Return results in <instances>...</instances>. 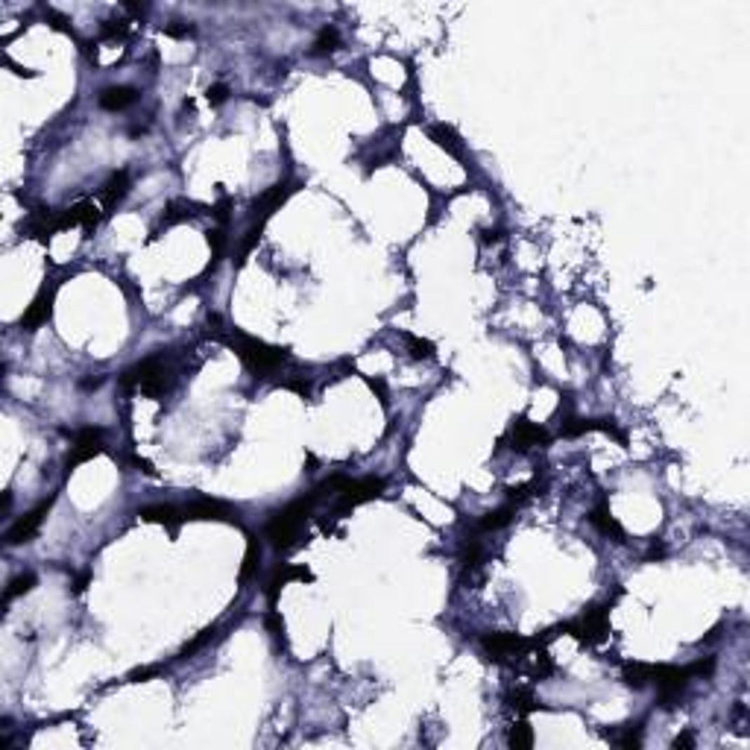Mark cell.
I'll return each instance as SVG.
<instances>
[{
    "label": "cell",
    "mask_w": 750,
    "mask_h": 750,
    "mask_svg": "<svg viewBox=\"0 0 750 750\" xmlns=\"http://www.w3.org/2000/svg\"><path fill=\"white\" fill-rule=\"evenodd\" d=\"M381 490H384V478H358L352 481L349 478V484L337 493V504H335V516H346L352 507L363 504V502H373L375 495H381Z\"/></svg>",
    "instance_id": "obj_5"
},
{
    "label": "cell",
    "mask_w": 750,
    "mask_h": 750,
    "mask_svg": "<svg viewBox=\"0 0 750 750\" xmlns=\"http://www.w3.org/2000/svg\"><path fill=\"white\" fill-rule=\"evenodd\" d=\"M507 704H510L516 712H522V715H528V712H537V709H540V701H537V697H533V692H530V689H513V692L507 695Z\"/></svg>",
    "instance_id": "obj_25"
},
{
    "label": "cell",
    "mask_w": 750,
    "mask_h": 750,
    "mask_svg": "<svg viewBox=\"0 0 750 750\" xmlns=\"http://www.w3.org/2000/svg\"><path fill=\"white\" fill-rule=\"evenodd\" d=\"M182 516L185 522H232V507L223 502H214V498H199V502H191L182 507Z\"/></svg>",
    "instance_id": "obj_10"
},
{
    "label": "cell",
    "mask_w": 750,
    "mask_h": 750,
    "mask_svg": "<svg viewBox=\"0 0 750 750\" xmlns=\"http://www.w3.org/2000/svg\"><path fill=\"white\" fill-rule=\"evenodd\" d=\"M100 452H103V446H74V452L68 455V463H65V466H68V472H71V469H76L79 463L97 457Z\"/></svg>",
    "instance_id": "obj_31"
},
{
    "label": "cell",
    "mask_w": 750,
    "mask_h": 750,
    "mask_svg": "<svg viewBox=\"0 0 750 750\" xmlns=\"http://www.w3.org/2000/svg\"><path fill=\"white\" fill-rule=\"evenodd\" d=\"M370 387L378 393V399H381V405H387V387H384V381H375V378H370Z\"/></svg>",
    "instance_id": "obj_46"
},
{
    "label": "cell",
    "mask_w": 750,
    "mask_h": 750,
    "mask_svg": "<svg viewBox=\"0 0 750 750\" xmlns=\"http://www.w3.org/2000/svg\"><path fill=\"white\" fill-rule=\"evenodd\" d=\"M533 657H537V665H533V677H537V680H542V677H548V674L554 671V662L548 659V651H540V654H533Z\"/></svg>",
    "instance_id": "obj_39"
},
{
    "label": "cell",
    "mask_w": 750,
    "mask_h": 750,
    "mask_svg": "<svg viewBox=\"0 0 750 750\" xmlns=\"http://www.w3.org/2000/svg\"><path fill=\"white\" fill-rule=\"evenodd\" d=\"M516 510H519V507H513V504L507 502V504H502V507H495V510H490V513L481 516L478 528H481V530H502V528H507V525L513 522Z\"/></svg>",
    "instance_id": "obj_21"
},
{
    "label": "cell",
    "mask_w": 750,
    "mask_h": 750,
    "mask_svg": "<svg viewBox=\"0 0 750 750\" xmlns=\"http://www.w3.org/2000/svg\"><path fill=\"white\" fill-rule=\"evenodd\" d=\"M481 563H484V551H481L478 542H469V545L463 548V565H466V569H478Z\"/></svg>",
    "instance_id": "obj_35"
},
{
    "label": "cell",
    "mask_w": 750,
    "mask_h": 750,
    "mask_svg": "<svg viewBox=\"0 0 750 750\" xmlns=\"http://www.w3.org/2000/svg\"><path fill=\"white\" fill-rule=\"evenodd\" d=\"M528 642L519 636V633H507V630H495V633H484L481 636V648L493 657V659H504L510 654H519Z\"/></svg>",
    "instance_id": "obj_9"
},
{
    "label": "cell",
    "mask_w": 750,
    "mask_h": 750,
    "mask_svg": "<svg viewBox=\"0 0 750 750\" xmlns=\"http://www.w3.org/2000/svg\"><path fill=\"white\" fill-rule=\"evenodd\" d=\"M226 343H229L232 349H235L238 358H241L253 373H258V375L279 370V366L290 358L285 346H270V343H264V340H258V337L238 335V331H235L232 337H226Z\"/></svg>",
    "instance_id": "obj_2"
},
{
    "label": "cell",
    "mask_w": 750,
    "mask_h": 750,
    "mask_svg": "<svg viewBox=\"0 0 750 750\" xmlns=\"http://www.w3.org/2000/svg\"><path fill=\"white\" fill-rule=\"evenodd\" d=\"M103 384V378H88V381H82V387L86 390H94V387H100Z\"/></svg>",
    "instance_id": "obj_48"
},
{
    "label": "cell",
    "mask_w": 750,
    "mask_h": 750,
    "mask_svg": "<svg viewBox=\"0 0 750 750\" xmlns=\"http://www.w3.org/2000/svg\"><path fill=\"white\" fill-rule=\"evenodd\" d=\"M164 32H168V36H173V39H185V36H194V27L182 24V21H173V24L164 27Z\"/></svg>",
    "instance_id": "obj_43"
},
{
    "label": "cell",
    "mask_w": 750,
    "mask_h": 750,
    "mask_svg": "<svg viewBox=\"0 0 750 750\" xmlns=\"http://www.w3.org/2000/svg\"><path fill=\"white\" fill-rule=\"evenodd\" d=\"M129 36V21H106L103 24V39L106 41H123Z\"/></svg>",
    "instance_id": "obj_33"
},
{
    "label": "cell",
    "mask_w": 750,
    "mask_h": 750,
    "mask_svg": "<svg viewBox=\"0 0 750 750\" xmlns=\"http://www.w3.org/2000/svg\"><path fill=\"white\" fill-rule=\"evenodd\" d=\"M188 208H191V206H188V203H182V199H170L168 208H164L161 223H164V226H173V223H185V220H191V217H194V211H188Z\"/></svg>",
    "instance_id": "obj_27"
},
{
    "label": "cell",
    "mask_w": 750,
    "mask_h": 750,
    "mask_svg": "<svg viewBox=\"0 0 750 750\" xmlns=\"http://www.w3.org/2000/svg\"><path fill=\"white\" fill-rule=\"evenodd\" d=\"M293 191H296V188L290 185V182H276L273 188H267V191L255 199V203H253L255 220H258V223H267V217H270V214H273L281 203H285V199H288Z\"/></svg>",
    "instance_id": "obj_12"
},
{
    "label": "cell",
    "mask_w": 750,
    "mask_h": 750,
    "mask_svg": "<svg viewBox=\"0 0 750 750\" xmlns=\"http://www.w3.org/2000/svg\"><path fill=\"white\" fill-rule=\"evenodd\" d=\"M316 502H320V495L311 490L305 498H296V502H290L288 507H281L279 513L270 516V522H267V540H270V545L279 554L293 548L296 540L302 537V522Z\"/></svg>",
    "instance_id": "obj_1"
},
{
    "label": "cell",
    "mask_w": 750,
    "mask_h": 750,
    "mask_svg": "<svg viewBox=\"0 0 750 750\" xmlns=\"http://www.w3.org/2000/svg\"><path fill=\"white\" fill-rule=\"evenodd\" d=\"M622 680L627 683L630 689H645V686H651V680H654V665H648V662H624Z\"/></svg>",
    "instance_id": "obj_19"
},
{
    "label": "cell",
    "mask_w": 750,
    "mask_h": 750,
    "mask_svg": "<svg viewBox=\"0 0 750 750\" xmlns=\"http://www.w3.org/2000/svg\"><path fill=\"white\" fill-rule=\"evenodd\" d=\"M258 563H261V545H258V537L249 533L246 537V557H243V569H241V580H249L255 572H258Z\"/></svg>",
    "instance_id": "obj_23"
},
{
    "label": "cell",
    "mask_w": 750,
    "mask_h": 750,
    "mask_svg": "<svg viewBox=\"0 0 750 750\" xmlns=\"http://www.w3.org/2000/svg\"><path fill=\"white\" fill-rule=\"evenodd\" d=\"M138 516H141V519H147V522L170 525V528H176L179 522H185V516H182V510H179V507H173V504H149V507H141V510H138Z\"/></svg>",
    "instance_id": "obj_17"
},
{
    "label": "cell",
    "mask_w": 750,
    "mask_h": 750,
    "mask_svg": "<svg viewBox=\"0 0 750 750\" xmlns=\"http://www.w3.org/2000/svg\"><path fill=\"white\" fill-rule=\"evenodd\" d=\"M206 100L211 106H223L226 100H229V86H223V82H217V86H208L206 88Z\"/></svg>",
    "instance_id": "obj_38"
},
{
    "label": "cell",
    "mask_w": 750,
    "mask_h": 750,
    "mask_svg": "<svg viewBox=\"0 0 750 750\" xmlns=\"http://www.w3.org/2000/svg\"><path fill=\"white\" fill-rule=\"evenodd\" d=\"M548 431L540 428V425H533L530 420H525V416H519V420L513 422L510 428V448L513 452H528V448L533 446H548Z\"/></svg>",
    "instance_id": "obj_8"
},
{
    "label": "cell",
    "mask_w": 750,
    "mask_h": 750,
    "mask_svg": "<svg viewBox=\"0 0 750 750\" xmlns=\"http://www.w3.org/2000/svg\"><path fill=\"white\" fill-rule=\"evenodd\" d=\"M164 375H168L164 373V363L159 358H147L121 375V384L123 390H141L149 399H161L168 393V378Z\"/></svg>",
    "instance_id": "obj_3"
},
{
    "label": "cell",
    "mask_w": 750,
    "mask_h": 750,
    "mask_svg": "<svg viewBox=\"0 0 750 750\" xmlns=\"http://www.w3.org/2000/svg\"><path fill=\"white\" fill-rule=\"evenodd\" d=\"M74 446H103V428L86 425L74 434Z\"/></svg>",
    "instance_id": "obj_32"
},
{
    "label": "cell",
    "mask_w": 750,
    "mask_h": 750,
    "mask_svg": "<svg viewBox=\"0 0 750 750\" xmlns=\"http://www.w3.org/2000/svg\"><path fill=\"white\" fill-rule=\"evenodd\" d=\"M261 232H264V223H258V220H255L253 226H249L246 238H243V243H241V261H243V258H246V255L255 249V243L261 241Z\"/></svg>",
    "instance_id": "obj_34"
},
{
    "label": "cell",
    "mask_w": 750,
    "mask_h": 750,
    "mask_svg": "<svg viewBox=\"0 0 750 750\" xmlns=\"http://www.w3.org/2000/svg\"><path fill=\"white\" fill-rule=\"evenodd\" d=\"M495 241H502V232H498V229H487L484 232V243H495Z\"/></svg>",
    "instance_id": "obj_47"
},
{
    "label": "cell",
    "mask_w": 750,
    "mask_h": 750,
    "mask_svg": "<svg viewBox=\"0 0 750 750\" xmlns=\"http://www.w3.org/2000/svg\"><path fill=\"white\" fill-rule=\"evenodd\" d=\"M206 238H208V246H211V267H208V270H214V267H217V261L223 258V249H226V232H223V229H208V232H206Z\"/></svg>",
    "instance_id": "obj_28"
},
{
    "label": "cell",
    "mask_w": 750,
    "mask_h": 750,
    "mask_svg": "<svg viewBox=\"0 0 750 750\" xmlns=\"http://www.w3.org/2000/svg\"><path fill=\"white\" fill-rule=\"evenodd\" d=\"M671 747H677V750H692V747H695V736H692L689 730H686V732H680V736L671 742Z\"/></svg>",
    "instance_id": "obj_45"
},
{
    "label": "cell",
    "mask_w": 750,
    "mask_h": 750,
    "mask_svg": "<svg viewBox=\"0 0 750 750\" xmlns=\"http://www.w3.org/2000/svg\"><path fill=\"white\" fill-rule=\"evenodd\" d=\"M159 671H161L159 665H147V669H138V671H132V674H129V680H132V683H144V680H149V677H156Z\"/></svg>",
    "instance_id": "obj_44"
},
{
    "label": "cell",
    "mask_w": 750,
    "mask_h": 750,
    "mask_svg": "<svg viewBox=\"0 0 750 750\" xmlns=\"http://www.w3.org/2000/svg\"><path fill=\"white\" fill-rule=\"evenodd\" d=\"M126 194H129V173H126V170H114V173L106 179V185L100 188V203H103L106 211H112Z\"/></svg>",
    "instance_id": "obj_14"
},
{
    "label": "cell",
    "mask_w": 750,
    "mask_h": 750,
    "mask_svg": "<svg viewBox=\"0 0 750 750\" xmlns=\"http://www.w3.org/2000/svg\"><path fill=\"white\" fill-rule=\"evenodd\" d=\"M428 135H431V141H434L437 147H443L448 156H455V159H463V156H466L460 135H457V132H455L452 126H448V123H434V126L428 129Z\"/></svg>",
    "instance_id": "obj_15"
},
{
    "label": "cell",
    "mask_w": 750,
    "mask_h": 750,
    "mask_svg": "<svg viewBox=\"0 0 750 750\" xmlns=\"http://www.w3.org/2000/svg\"><path fill=\"white\" fill-rule=\"evenodd\" d=\"M589 522H592L598 530H601V533H607V537H612L615 542H624V528L612 519V513H610V507H607V504H598V507L592 510V516H589Z\"/></svg>",
    "instance_id": "obj_18"
},
{
    "label": "cell",
    "mask_w": 750,
    "mask_h": 750,
    "mask_svg": "<svg viewBox=\"0 0 750 750\" xmlns=\"http://www.w3.org/2000/svg\"><path fill=\"white\" fill-rule=\"evenodd\" d=\"M53 507V498H47V502H41L36 510H29L24 519H18L15 522L12 528H9V533H6V542L9 545H21V542H29L32 537H36L39 533V528H41V522H44V516H47V510Z\"/></svg>",
    "instance_id": "obj_7"
},
{
    "label": "cell",
    "mask_w": 750,
    "mask_h": 750,
    "mask_svg": "<svg viewBox=\"0 0 750 750\" xmlns=\"http://www.w3.org/2000/svg\"><path fill=\"white\" fill-rule=\"evenodd\" d=\"M507 744H510L513 750H528V747H533V730H530V724H528V721H516V724L510 727V732H507Z\"/></svg>",
    "instance_id": "obj_24"
},
{
    "label": "cell",
    "mask_w": 750,
    "mask_h": 750,
    "mask_svg": "<svg viewBox=\"0 0 750 750\" xmlns=\"http://www.w3.org/2000/svg\"><path fill=\"white\" fill-rule=\"evenodd\" d=\"M537 487H540V481H537V478H533V481H528V484L510 487V490H507V502H510L513 507H522V504L528 502V498H530L533 493H537Z\"/></svg>",
    "instance_id": "obj_30"
},
{
    "label": "cell",
    "mask_w": 750,
    "mask_h": 750,
    "mask_svg": "<svg viewBox=\"0 0 750 750\" xmlns=\"http://www.w3.org/2000/svg\"><path fill=\"white\" fill-rule=\"evenodd\" d=\"M32 587H36V575H18V577H12L9 580V587H6V592H4V601H12L15 595H24V592H29Z\"/></svg>",
    "instance_id": "obj_29"
},
{
    "label": "cell",
    "mask_w": 750,
    "mask_h": 750,
    "mask_svg": "<svg viewBox=\"0 0 750 750\" xmlns=\"http://www.w3.org/2000/svg\"><path fill=\"white\" fill-rule=\"evenodd\" d=\"M563 633H572V636L583 645H598L610 636V615H607V607H592L587 610L580 622H572V624H563L560 627Z\"/></svg>",
    "instance_id": "obj_4"
},
{
    "label": "cell",
    "mask_w": 750,
    "mask_h": 750,
    "mask_svg": "<svg viewBox=\"0 0 750 750\" xmlns=\"http://www.w3.org/2000/svg\"><path fill=\"white\" fill-rule=\"evenodd\" d=\"M264 624H267V630H270L273 636H285V619H281V615H279L276 610H270V612H267Z\"/></svg>",
    "instance_id": "obj_41"
},
{
    "label": "cell",
    "mask_w": 750,
    "mask_h": 750,
    "mask_svg": "<svg viewBox=\"0 0 750 750\" xmlns=\"http://www.w3.org/2000/svg\"><path fill=\"white\" fill-rule=\"evenodd\" d=\"M135 100H138V91L132 86H112V88H106L103 94H100V106H103L106 112H121V109L135 103Z\"/></svg>",
    "instance_id": "obj_16"
},
{
    "label": "cell",
    "mask_w": 750,
    "mask_h": 750,
    "mask_svg": "<svg viewBox=\"0 0 750 750\" xmlns=\"http://www.w3.org/2000/svg\"><path fill=\"white\" fill-rule=\"evenodd\" d=\"M97 223H100V208L94 203H76V206H71L68 211H65L62 217H56L53 226H56V232L71 229V226H82L86 232H94Z\"/></svg>",
    "instance_id": "obj_11"
},
{
    "label": "cell",
    "mask_w": 750,
    "mask_h": 750,
    "mask_svg": "<svg viewBox=\"0 0 750 750\" xmlns=\"http://www.w3.org/2000/svg\"><path fill=\"white\" fill-rule=\"evenodd\" d=\"M314 580V575L308 572V569H302V565H281V569L273 575V580H270V589H267V595H270V601H276V595H279V589L285 587L288 580Z\"/></svg>",
    "instance_id": "obj_20"
},
{
    "label": "cell",
    "mask_w": 750,
    "mask_h": 750,
    "mask_svg": "<svg viewBox=\"0 0 750 750\" xmlns=\"http://www.w3.org/2000/svg\"><path fill=\"white\" fill-rule=\"evenodd\" d=\"M337 47H340V32L335 27H323L320 36H316V41H314L311 53L314 56H328V53H335Z\"/></svg>",
    "instance_id": "obj_22"
},
{
    "label": "cell",
    "mask_w": 750,
    "mask_h": 750,
    "mask_svg": "<svg viewBox=\"0 0 750 750\" xmlns=\"http://www.w3.org/2000/svg\"><path fill=\"white\" fill-rule=\"evenodd\" d=\"M229 211H232V199L223 196V199H217V203L211 206V217L217 220L220 226H226V223H229Z\"/></svg>",
    "instance_id": "obj_40"
},
{
    "label": "cell",
    "mask_w": 750,
    "mask_h": 750,
    "mask_svg": "<svg viewBox=\"0 0 750 750\" xmlns=\"http://www.w3.org/2000/svg\"><path fill=\"white\" fill-rule=\"evenodd\" d=\"M712 671H715V659H712V657L697 659V662L686 665V674H689V677H709Z\"/></svg>",
    "instance_id": "obj_36"
},
{
    "label": "cell",
    "mask_w": 750,
    "mask_h": 750,
    "mask_svg": "<svg viewBox=\"0 0 750 750\" xmlns=\"http://www.w3.org/2000/svg\"><path fill=\"white\" fill-rule=\"evenodd\" d=\"M405 343H408V352L413 361H431L434 358V343L425 340V337H416V335H405Z\"/></svg>",
    "instance_id": "obj_26"
},
{
    "label": "cell",
    "mask_w": 750,
    "mask_h": 750,
    "mask_svg": "<svg viewBox=\"0 0 750 750\" xmlns=\"http://www.w3.org/2000/svg\"><path fill=\"white\" fill-rule=\"evenodd\" d=\"M651 683H657V689H659V704L665 709H671V707H677L680 695L686 692L689 674H686V669H677V665H654Z\"/></svg>",
    "instance_id": "obj_6"
},
{
    "label": "cell",
    "mask_w": 750,
    "mask_h": 750,
    "mask_svg": "<svg viewBox=\"0 0 750 750\" xmlns=\"http://www.w3.org/2000/svg\"><path fill=\"white\" fill-rule=\"evenodd\" d=\"M211 636H214V627H206V630L199 633V636H196L191 645H185V648H182V654H179V657H182V659H188V657H191V654H196L199 648H203V645H206Z\"/></svg>",
    "instance_id": "obj_37"
},
{
    "label": "cell",
    "mask_w": 750,
    "mask_h": 750,
    "mask_svg": "<svg viewBox=\"0 0 750 750\" xmlns=\"http://www.w3.org/2000/svg\"><path fill=\"white\" fill-rule=\"evenodd\" d=\"M615 742H619L622 747H639V744H642V727H636V730L627 727L624 736H622V739H615Z\"/></svg>",
    "instance_id": "obj_42"
},
{
    "label": "cell",
    "mask_w": 750,
    "mask_h": 750,
    "mask_svg": "<svg viewBox=\"0 0 750 750\" xmlns=\"http://www.w3.org/2000/svg\"><path fill=\"white\" fill-rule=\"evenodd\" d=\"M53 290H41L39 296H36V302H32L29 308H27V314L21 316V328H27V331H36L39 326H44L47 320H50V314H53Z\"/></svg>",
    "instance_id": "obj_13"
}]
</instances>
